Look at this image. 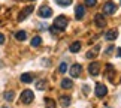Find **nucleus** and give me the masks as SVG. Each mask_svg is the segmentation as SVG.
I'll return each instance as SVG.
<instances>
[{"label": "nucleus", "mask_w": 121, "mask_h": 108, "mask_svg": "<svg viewBox=\"0 0 121 108\" xmlns=\"http://www.w3.org/2000/svg\"><path fill=\"white\" fill-rule=\"evenodd\" d=\"M106 75H108L109 81H114V75H115V71H114V68H112V65H111V63H108V65H106Z\"/></svg>", "instance_id": "f8f14e48"}, {"label": "nucleus", "mask_w": 121, "mask_h": 108, "mask_svg": "<svg viewBox=\"0 0 121 108\" xmlns=\"http://www.w3.org/2000/svg\"><path fill=\"white\" fill-rule=\"evenodd\" d=\"M52 15V9L48 8V6H40L39 9V17L40 18H49Z\"/></svg>", "instance_id": "0eeeda50"}, {"label": "nucleus", "mask_w": 121, "mask_h": 108, "mask_svg": "<svg viewBox=\"0 0 121 108\" xmlns=\"http://www.w3.org/2000/svg\"><path fill=\"white\" fill-rule=\"evenodd\" d=\"M67 17H64V15H58L57 18L54 20V27H57L58 30H64L67 27Z\"/></svg>", "instance_id": "f257e3e1"}, {"label": "nucleus", "mask_w": 121, "mask_h": 108, "mask_svg": "<svg viewBox=\"0 0 121 108\" xmlns=\"http://www.w3.org/2000/svg\"><path fill=\"white\" fill-rule=\"evenodd\" d=\"M60 104H61V107H64V108L69 107L70 105V98L69 96H61L60 98Z\"/></svg>", "instance_id": "a211bd4d"}, {"label": "nucleus", "mask_w": 121, "mask_h": 108, "mask_svg": "<svg viewBox=\"0 0 121 108\" xmlns=\"http://www.w3.org/2000/svg\"><path fill=\"white\" fill-rule=\"evenodd\" d=\"M58 71L61 72V74H64V72L67 71V65L66 63H61V65H60V68H58Z\"/></svg>", "instance_id": "393cba45"}, {"label": "nucleus", "mask_w": 121, "mask_h": 108, "mask_svg": "<svg viewBox=\"0 0 121 108\" xmlns=\"http://www.w3.org/2000/svg\"><path fill=\"white\" fill-rule=\"evenodd\" d=\"M88 72H90L91 75H99V72H100V65L97 63V62H93L90 66H88Z\"/></svg>", "instance_id": "1a4fd4ad"}, {"label": "nucleus", "mask_w": 121, "mask_h": 108, "mask_svg": "<svg viewBox=\"0 0 121 108\" xmlns=\"http://www.w3.org/2000/svg\"><path fill=\"white\" fill-rule=\"evenodd\" d=\"M99 45H97V47H94V48H93V50H90V51H88V53H87V59H96L97 57V53H99Z\"/></svg>", "instance_id": "4468645a"}, {"label": "nucleus", "mask_w": 121, "mask_h": 108, "mask_svg": "<svg viewBox=\"0 0 121 108\" xmlns=\"http://www.w3.org/2000/svg\"><path fill=\"white\" fill-rule=\"evenodd\" d=\"M115 11H117V6L114 2H106L103 5V14H106V15H112V14H115Z\"/></svg>", "instance_id": "20e7f679"}, {"label": "nucleus", "mask_w": 121, "mask_h": 108, "mask_svg": "<svg viewBox=\"0 0 121 108\" xmlns=\"http://www.w3.org/2000/svg\"><path fill=\"white\" fill-rule=\"evenodd\" d=\"M69 50H70V53H78V51L81 50V42H78V41L72 42L70 47H69Z\"/></svg>", "instance_id": "ddd939ff"}, {"label": "nucleus", "mask_w": 121, "mask_h": 108, "mask_svg": "<svg viewBox=\"0 0 121 108\" xmlns=\"http://www.w3.org/2000/svg\"><path fill=\"white\" fill-rule=\"evenodd\" d=\"M94 93H96L97 98H105L106 95H108V89H106L105 84L97 83V84H96V90H94Z\"/></svg>", "instance_id": "7ed1b4c3"}, {"label": "nucleus", "mask_w": 121, "mask_h": 108, "mask_svg": "<svg viewBox=\"0 0 121 108\" xmlns=\"http://www.w3.org/2000/svg\"><path fill=\"white\" fill-rule=\"evenodd\" d=\"M3 42H4V36H3L2 33H0V45H2V44H3Z\"/></svg>", "instance_id": "a878e982"}, {"label": "nucleus", "mask_w": 121, "mask_h": 108, "mask_svg": "<svg viewBox=\"0 0 121 108\" xmlns=\"http://www.w3.org/2000/svg\"><path fill=\"white\" fill-rule=\"evenodd\" d=\"M3 108H8V107H3Z\"/></svg>", "instance_id": "cd10ccee"}, {"label": "nucleus", "mask_w": 121, "mask_h": 108, "mask_svg": "<svg viewBox=\"0 0 121 108\" xmlns=\"http://www.w3.org/2000/svg\"><path fill=\"white\" fill-rule=\"evenodd\" d=\"M73 86V81L70 78H63V81H61V87L63 89H70Z\"/></svg>", "instance_id": "dca6fc26"}, {"label": "nucleus", "mask_w": 121, "mask_h": 108, "mask_svg": "<svg viewBox=\"0 0 121 108\" xmlns=\"http://www.w3.org/2000/svg\"><path fill=\"white\" fill-rule=\"evenodd\" d=\"M94 23H96V26L99 27V29H103L106 26V20L103 18V14H97L94 17Z\"/></svg>", "instance_id": "6e6552de"}, {"label": "nucleus", "mask_w": 121, "mask_h": 108, "mask_svg": "<svg viewBox=\"0 0 121 108\" xmlns=\"http://www.w3.org/2000/svg\"><path fill=\"white\" fill-rule=\"evenodd\" d=\"M33 9H35L33 6H26V8L22 9V11H21L20 14H18V21H24L26 18L29 17L31 12H33Z\"/></svg>", "instance_id": "39448f33"}, {"label": "nucleus", "mask_w": 121, "mask_h": 108, "mask_svg": "<svg viewBox=\"0 0 121 108\" xmlns=\"http://www.w3.org/2000/svg\"><path fill=\"white\" fill-rule=\"evenodd\" d=\"M15 39H17V41H26V39H27V33H26L24 30L17 32V33H15Z\"/></svg>", "instance_id": "f3484780"}, {"label": "nucleus", "mask_w": 121, "mask_h": 108, "mask_svg": "<svg viewBox=\"0 0 121 108\" xmlns=\"http://www.w3.org/2000/svg\"><path fill=\"white\" fill-rule=\"evenodd\" d=\"M84 15H85V8H84L82 5H78V6L75 8V17L79 20V18H82Z\"/></svg>", "instance_id": "9b49d317"}, {"label": "nucleus", "mask_w": 121, "mask_h": 108, "mask_svg": "<svg viewBox=\"0 0 121 108\" xmlns=\"http://www.w3.org/2000/svg\"><path fill=\"white\" fill-rule=\"evenodd\" d=\"M81 72H82V66L79 63H75L73 66L70 68V77L72 78H78L81 75Z\"/></svg>", "instance_id": "423d86ee"}, {"label": "nucleus", "mask_w": 121, "mask_h": 108, "mask_svg": "<svg viewBox=\"0 0 121 108\" xmlns=\"http://www.w3.org/2000/svg\"><path fill=\"white\" fill-rule=\"evenodd\" d=\"M3 98H4L6 101H12L13 98H15V93H13L12 90H9V92H4V93H3Z\"/></svg>", "instance_id": "6ab92c4d"}, {"label": "nucleus", "mask_w": 121, "mask_h": 108, "mask_svg": "<svg viewBox=\"0 0 121 108\" xmlns=\"http://www.w3.org/2000/svg\"><path fill=\"white\" fill-rule=\"evenodd\" d=\"M105 108H108V107H105Z\"/></svg>", "instance_id": "c85d7f7f"}, {"label": "nucleus", "mask_w": 121, "mask_h": 108, "mask_svg": "<svg viewBox=\"0 0 121 108\" xmlns=\"http://www.w3.org/2000/svg\"><path fill=\"white\" fill-rule=\"evenodd\" d=\"M84 3H85V6H96V5H97V0H85V2H84Z\"/></svg>", "instance_id": "b1692460"}, {"label": "nucleus", "mask_w": 121, "mask_h": 108, "mask_svg": "<svg viewBox=\"0 0 121 108\" xmlns=\"http://www.w3.org/2000/svg\"><path fill=\"white\" fill-rule=\"evenodd\" d=\"M18 2H35V0H18Z\"/></svg>", "instance_id": "bb28decb"}, {"label": "nucleus", "mask_w": 121, "mask_h": 108, "mask_svg": "<svg viewBox=\"0 0 121 108\" xmlns=\"http://www.w3.org/2000/svg\"><path fill=\"white\" fill-rule=\"evenodd\" d=\"M20 80H21L22 83L29 84V83H31V81H33V75H31V74H22L21 77H20Z\"/></svg>", "instance_id": "2eb2a0df"}, {"label": "nucleus", "mask_w": 121, "mask_h": 108, "mask_svg": "<svg viewBox=\"0 0 121 108\" xmlns=\"http://www.w3.org/2000/svg\"><path fill=\"white\" fill-rule=\"evenodd\" d=\"M55 3L58 6H69V5H72V0H55Z\"/></svg>", "instance_id": "4be33fe9"}, {"label": "nucleus", "mask_w": 121, "mask_h": 108, "mask_svg": "<svg viewBox=\"0 0 121 108\" xmlns=\"http://www.w3.org/2000/svg\"><path fill=\"white\" fill-rule=\"evenodd\" d=\"M45 87H46V81H43V80L36 83V89H38V90H43Z\"/></svg>", "instance_id": "5701e85b"}, {"label": "nucleus", "mask_w": 121, "mask_h": 108, "mask_svg": "<svg viewBox=\"0 0 121 108\" xmlns=\"http://www.w3.org/2000/svg\"><path fill=\"white\" fill-rule=\"evenodd\" d=\"M40 42H42V39H40V36H35L33 39H31V47H39L40 45Z\"/></svg>", "instance_id": "412c9836"}, {"label": "nucleus", "mask_w": 121, "mask_h": 108, "mask_svg": "<svg viewBox=\"0 0 121 108\" xmlns=\"http://www.w3.org/2000/svg\"><path fill=\"white\" fill-rule=\"evenodd\" d=\"M45 107L46 108H55V101L51 99V98H46L45 99Z\"/></svg>", "instance_id": "aec40b11"}, {"label": "nucleus", "mask_w": 121, "mask_h": 108, "mask_svg": "<svg viewBox=\"0 0 121 108\" xmlns=\"http://www.w3.org/2000/svg\"><path fill=\"white\" fill-rule=\"evenodd\" d=\"M118 38V30H108L105 33V39L106 41H115Z\"/></svg>", "instance_id": "9d476101"}, {"label": "nucleus", "mask_w": 121, "mask_h": 108, "mask_svg": "<svg viewBox=\"0 0 121 108\" xmlns=\"http://www.w3.org/2000/svg\"><path fill=\"white\" fill-rule=\"evenodd\" d=\"M20 99H21L22 104H30V102H33V99H35V93L27 89V90H24V92L21 93Z\"/></svg>", "instance_id": "f03ea898"}]
</instances>
